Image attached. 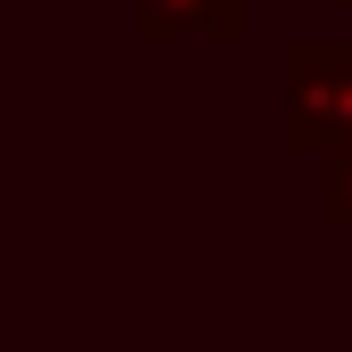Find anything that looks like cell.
Returning a JSON list of instances; mask_svg holds the SVG:
<instances>
[{"label":"cell","instance_id":"cell-3","mask_svg":"<svg viewBox=\"0 0 352 352\" xmlns=\"http://www.w3.org/2000/svg\"><path fill=\"white\" fill-rule=\"evenodd\" d=\"M320 221H328V230H344V238H352V140H344V148H328V156H320Z\"/></svg>","mask_w":352,"mask_h":352},{"label":"cell","instance_id":"cell-1","mask_svg":"<svg viewBox=\"0 0 352 352\" xmlns=\"http://www.w3.org/2000/svg\"><path fill=\"white\" fill-rule=\"evenodd\" d=\"M278 82H287V131L278 140L295 156H328L352 140V41H287Z\"/></svg>","mask_w":352,"mask_h":352},{"label":"cell","instance_id":"cell-2","mask_svg":"<svg viewBox=\"0 0 352 352\" xmlns=\"http://www.w3.org/2000/svg\"><path fill=\"white\" fill-rule=\"evenodd\" d=\"M246 16H254V0H131V33L148 50H164L180 33H197V41H246Z\"/></svg>","mask_w":352,"mask_h":352}]
</instances>
